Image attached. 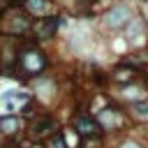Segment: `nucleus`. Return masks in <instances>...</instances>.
<instances>
[{"label":"nucleus","mask_w":148,"mask_h":148,"mask_svg":"<svg viewBox=\"0 0 148 148\" xmlns=\"http://www.w3.org/2000/svg\"><path fill=\"white\" fill-rule=\"evenodd\" d=\"M16 67L21 69V74H25V76H35V74H39V72L46 67V56H44L39 49L28 46V49H23V51L18 53V58H16Z\"/></svg>","instance_id":"nucleus-1"},{"label":"nucleus","mask_w":148,"mask_h":148,"mask_svg":"<svg viewBox=\"0 0 148 148\" xmlns=\"http://www.w3.org/2000/svg\"><path fill=\"white\" fill-rule=\"evenodd\" d=\"M130 21H132V12H130V7H125V5H116V7H111V9L106 12V16H104V25L111 28V30L123 28V25L130 23Z\"/></svg>","instance_id":"nucleus-2"},{"label":"nucleus","mask_w":148,"mask_h":148,"mask_svg":"<svg viewBox=\"0 0 148 148\" xmlns=\"http://www.w3.org/2000/svg\"><path fill=\"white\" fill-rule=\"evenodd\" d=\"M56 130H58V127H56V120L49 118V116H39L37 120L30 123V136H32V139H46V136H51Z\"/></svg>","instance_id":"nucleus-3"},{"label":"nucleus","mask_w":148,"mask_h":148,"mask_svg":"<svg viewBox=\"0 0 148 148\" xmlns=\"http://www.w3.org/2000/svg\"><path fill=\"white\" fill-rule=\"evenodd\" d=\"M58 25H60V21H58L56 16H49V18H39V21L35 23V35H37L39 39H49V37H53V35H56Z\"/></svg>","instance_id":"nucleus-4"},{"label":"nucleus","mask_w":148,"mask_h":148,"mask_svg":"<svg viewBox=\"0 0 148 148\" xmlns=\"http://www.w3.org/2000/svg\"><path fill=\"white\" fill-rule=\"evenodd\" d=\"M2 28L7 30V32H23L25 28H28V16L25 14H14V16H5V21H2Z\"/></svg>","instance_id":"nucleus-5"},{"label":"nucleus","mask_w":148,"mask_h":148,"mask_svg":"<svg viewBox=\"0 0 148 148\" xmlns=\"http://www.w3.org/2000/svg\"><path fill=\"white\" fill-rule=\"evenodd\" d=\"M74 127L79 130V134H83V136H88V134H99V123L97 120H92V118H88V116H79L76 120H74Z\"/></svg>","instance_id":"nucleus-6"},{"label":"nucleus","mask_w":148,"mask_h":148,"mask_svg":"<svg viewBox=\"0 0 148 148\" xmlns=\"http://www.w3.org/2000/svg\"><path fill=\"white\" fill-rule=\"evenodd\" d=\"M25 9L35 16H46L53 9V5H51V0H25Z\"/></svg>","instance_id":"nucleus-7"},{"label":"nucleus","mask_w":148,"mask_h":148,"mask_svg":"<svg viewBox=\"0 0 148 148\" xmlns=\"http://www.w3.org/2000/svg\"><path fill=\"white\" fill-rule=\"evenodd\" d=\"M18 127H21L18 118H14V116L0 118V132H5V134H16V132H18Z\"/></svg>","instance_id":"nucleus-8"},{"label":"nucleus","mask_w":148,"mask_h":148,"mask_svg":"<svg viewBox=\"0 0 148 148\" xmlns=\"http://www.w3.org/2000/svg\"><path fill=\"white\" fill-rule=\"evenodd\" d=\"M132 113H134L139 120H148V102H134Z\"/></svg>","instance_id":"nucleus-9"},{"label":"nucleus","mask_w":148,"mask_h":148,"mask_svg":"<svg viewBox=\"0 0 148 148\" xmlns=\"http://www.w3.org/2000/svg\"><path fill=\"white\" fill-rule=\"evenodd\" d=\"M53 148H67V143H65V136H62V132H56V136H53Z\"/></svg>","instance_id":"nucleus-10"},{"label":"nucleus","mask_w":148,"mask_h":148,"mask_svg":"<svg viewBox=\"0 0 148 148\" xmlns=\"http://www.w3.org/2000/svg\"><path fill=\"white\" fill-rule=\"evenodd\" d=\"M120 148H141V146H139L136 141H125V143H123Z\"/></svg>","instance_id":"nucleus-11"}]
</instances>
